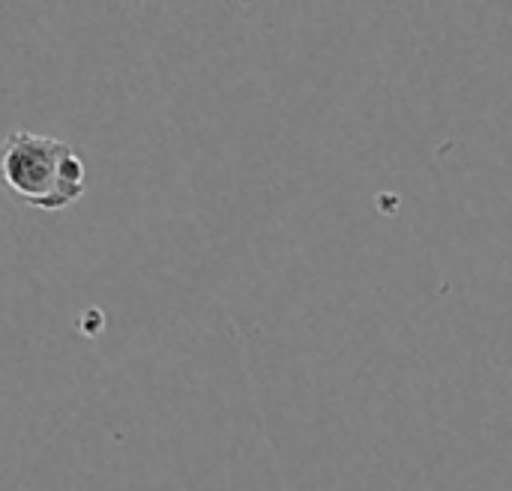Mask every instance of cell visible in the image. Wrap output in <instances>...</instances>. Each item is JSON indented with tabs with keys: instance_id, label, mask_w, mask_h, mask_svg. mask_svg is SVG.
<instances>
[{
	"instance_id": "cell-1",
	"label": "cell",
	"mask_w": 512,
	"mask_h": 491,
	"mask_svg": "<svg viewBox=\"0 0 512 491\" xmlns=\"http://www.w3.org/2000/svg\"><path fill=\"white\" fill-rule=\"evenodd\" d=\"M0 186L33 210L57 213L84 198L87 168L66 141L15 129L0 141Z\"/></svg>"
}]
</instances>
